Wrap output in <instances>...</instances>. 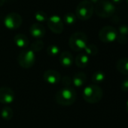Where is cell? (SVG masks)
<instances>
[{
  "label": "cell",
  "instance_id": "5bb4252c",
  "mask_svg": "<svg viewBox=\"0 0 128 128\" xmlns=\"http://www.w3.org/2000/svg\"><path fill=\"white\" fill-rule=\"evenodd\" d=\"M72 84L77 88L82 87L87 82V76L83 72H78L75 73L72 78Z\"/></svg>",
  "mask_w": 128,
  "mask_h": 128
},
{
  "label": "cell",
  "instance_id": "8fae6325",
  "mask_svg": "<svg viewBox=\"0 0 128 128\" xmlns=\"http://www.w3.org/2000/svg\"><path fill=\"white\" fill-rule=\"evenodd\" d=\"M44 80L49 84H56L61 80V76L59 72L53 70H49L43 74Z\"/></svg>",
  "mask_w": 128,
  "mask_h": 128
},
{
  "label": "cell",
  "instance_id": "ffe728a7",
  "mask_svg": "<svg viewBox=\"0 0 128 128\" xmlns=\"http://www.w3.org/2000/svg\"><path fill=\"white\" fill-rule=\"evenodd\" d=\"M76 20H77L76 15L72 12H68L63 16V21L68 25L74 24L76 22Z\"/></svg>",
  "mask_w": 128,
  "mask_h": 128
},
{
  "label": "cell",
  "instance_id": "484cf974",
  "mask_svg": "<svg viewBox=\"0 0 128 128\" xmlns=\"http://www.w3.org/2000/svg\"><path fill=\"white\" fill-rule=\"evenodd\" d=\"M118 32H119V35L126 36L128 35V26L125 25V24L120 26L119 28H118Z\"/></svg>",
  "mask_w": 128,
  "mask_h": 128
},
{
  "label": "cell",
  "instance_id": "7a4b0ae2",
  "mask_svg": "<svg viewBox=\"0 0 128 128\" xmlns=\"http://www.w3.org/2000/svg\"><path fill=\"white\" fill-rule=\"evenodd\" d=\"M103 96V92L102 88L97 84H89L86 86L82 93V96L84 100L91 104L97 103L100 102Z\"/></svg>",
  "mask_w": 128,
  "mask_h": 128
},
{
  "label": "cell",
  "instance_id": "4dcf8cb0",
  "mask_svg": "<svg viewBox=\"0 0 128 128\" xmlns=\"http://www.w3.org/2000/svg\"><path fill=\"white\" fill-rule=\"evenodd\" d=\"M5 2H6V0H0V7L2 6L5 4Z\"/></svg>",
  "mask_w": 128,
  "mask_h": 128
},
{
  "label": "cell",
  "instance_id": "277c9868",
  "mask_svg": "<svg viewBox=\"0 0 128 128\" xmlns=\"http://www.w3.org/2000/svg\"><path fill=\"white\" fill-rule=\"evenodd\" d=\"M94 12V6L89 0H84L78 4L76 10V18L81 20H89Z\"/></svg>",
  "mask_w": 128,
  "mask_h": 128
},
{
  "label": "cell",
  "instance_id": "9a60e30c",
  "mask_svg": "<svg viewBox=\"0 0 128 128\" xmlns=\"http://www.w3.org/2000/svg\"><path fill=\"white\" fill-rule=\"evenodd\" d=\"M14 42L15 44L18 48H26L28 47V45L30 44V41H29V38H27V36L22 33L15 35L14 37Z\"/></svg>",
  "mask_w": 128,
  "mask_h": 128
},
{
  "label": "cell",
  "instance_id": "2e32d148",
  "mask_svg": "<svg viewBox=\"0 0 128 128\" xmlns=\"http://www.w3.org/2000/svg\"><path fill=\"white\" fill-rule=\"evenodd\" d=\"M89 56H88L85 53H81L78 54L76 57L75 62L76 65L79 68H85L89 63Z\"/></svg>",
  "mask_w": 128,
  "mask_h": 128
},
{
  "label": "cell",
  "instance_id": "8992f818",
  "mask_svg": "<svg viewBox=\"0 0 128 128\" xmlns=\"http://www.w3.org/2000/svg\"><path fill=\"white\" fill-rule=\"evenodd\" d=\"M36 53L31 49H24L18 55L19 65L24 69H30L33 66L36 62Z\"/></svg>",
  "mask_w": 128,
  "mask_h": 128
},
{
  "label": "cell",
  "instance_id": "44dd1931",
  "mask_svg": "<svg viewBox=\"0 0 128 128\" xmlns=\"http://www.w3.org/2000/svg\"><path fill=\"white\" fill-rule=\"evenodd\" d=\"M84 51L88 56H95L98 53V48L95 44H88V45L84 48Z\"/></svg>",
  "mask_w": 128,
  "mask_h": 128
},
{
  "label": "cell",
  "instance_id": "6da1fadb",
  "mask_svg": "<svg viewBox=\"0 0 128 128\" xmlns=\"http://www.w3.org/2000/svg\"><path fill=\"white\" fill-rule=\"evenodd\" d=\"M76 99V91L71 87H63L55 94V101L57 104L63 106H70L73 105Z\"/></svg>",
  "mask_w": 128,
  "mask_h": 128
},
{
  "label": "cell",
  "instance_id": "5b68a950",
  "mask_svg": "<svg viewBox=\"0 0 128 128\" xmlns=\"http://www.w3.org/2000/svg\"><path fill=\"white\" fill-rule=\"evenodd\" d=\"M69 44L74 51H82L88 45V37L82 32H74L70 38Z\"/></svg>",
  "mask_w": 128,
  "mask_h": 128
},
{
  "label": "cell",
  "instance_id": "e0dca14e",
  "mask_svg": "<svg viewBox=\"0 0 128 128\" xmlns=\"http://www.w3.org/2000/svg\"><path fill=\"white\" fill-rule=\"evenodd\" d=\"M116 68L121 74L128 76V58L124 57L118 60L116 63Z\"/></svg>",
  "mask_w": 128,
  "mask_h": 128
},
{
  "label": "cell",
  "instance_id": "d6986e66",
  "mask_svg": "<svg viewBox=\"0 0 128 128\" xmlns=\"http://www.w3.org/2000/svg\"><path fill=\"white\" fill-rule=\"evenodd\" d=\"M105 78H106V75L102 71L95 72L92 76V82L95 83V84L102 82L105 80Z\"/></svg>",
  "mask_w": 128,
  "mask_h": 128
},
{
  "label": "cell",
  "instance_id": "d6a6232c",
  "mask_svg": "<svg viewBox=\"0 0 128 128\" xmlns=\"http://www.w3.org/2000/svg\"><path fill=\"white\" fill-rule=\"evenodd\" d=\"M126 2H127V4H128V0H126Z\"/></svg>",
  "mask_w": 128,
  "mask_h": 128
},
{
  "label": "cell",
  "instance_id": "603a6c76",
  "mask_svg": "<svg viewBox=\"0 0 128 128\" xmlns=\"http://www.w3.org/2000/svg\"><path fill=\"white\" fill-rule=\"evenodd\" d=\"M44 48V42L42 40H36L31 44V50L33 52H39Z\"/></svg>",
  "mask_w": 128,
  "mask_h": 128
},
{
  "label": "cell",
  "instance_id": "9c48e42d",
  "mask_svg": "<svg viewBox=\"0 0 128 128\" xmlns=\"http://www.w3.org/2000/svg\"><path fill=\"white\" fill-rule=\"evenodd\" d=\"M47 24L48 28L55 34H60L63 31L64 25L61 18L57 14H53L48 18Z\"/></svg>",
  "mask_w": 128,
  "mask_h": 128
},
{
  "label": "cell",
  "instance_id": "4316f807",
  "mask_svg": "<svg viewBox=\"0 0 128 128\" xmlns=\"http://www.w3.org/2000/svg\"><path fill=\"white\" fill-rule=\"evenodd\" d=\"M120 88L121 90L124 92H128V78H126V79H124L120 85Z\"/></svg>",
  "mask_w": 128,
  "mask_h": 128
},
{
  "label": "cell",
  "instance_id": "7402d4cb",
  "mask_svg": "<svg viewBox=\"0 0 128 128\" xmlns=\"http://www.w3.org/2000/svg\"><path fill=\"white\" fill-rule=\"evenodd\" d=\"M48 16L47 13L44 12V11H38L35 14V19L38 22H40V23L45 22L48 20Z\"/></svg>",
  "mask_w": 128,
  "mask_h": 128
},
{
  "label": "cell",
  "instance_id": "7c38bea8",
  "mask_svg": "<svg viewBox=\"0 0 128 128\" xmlns=\"http://www.w3.org/2000/svg\"><path fill=\"white\" fill-rule=\"evenodd\" d=\"M31 36L35 38H42L44 36L46 30L44 26L39 23H34L30 28Z\"/></svg>",
  "mask_w": 128,
  "mask_h": 128
},
{
  "label": "cell",
  "instance_id": "f546056e",
  "mask_svg": "<svg viewBox=\"0 0 128 128\" xmlns=\"http://www.w3.org/2000/svg\"><path fill=\"white\" fill-rule=\"evenodd\" d=\"M89 1L92 3V4H96V3H98L100 0H89Z\"/></svg>",
  "mask_w": 128,
  "mask_h": 128
},
{
  "label": "cell",
  "instance_id": "1f68e13d",
  "mask_svg": "<svg viewBox=\"0 0 128 128\" xmlns=\"http://www.w3.org/2000/svg\"><path fill=\"white\" fill-rule=\"evenodd\" d=\"M126 112H127V113H128V100H127V102H126Z\"/></svg>",
  "mask_w": 128,
  "mask_h": 128
},
{
  "label": "cell",
  "instance_id": "83f0119b",
  "mask_svg": "<svg viewBox=\"0 0 128 128\" xmlns=\"http://www.w3.org/2000/svg\"><path fill=\"white\" fill-rule=\"evenodd\" d=\"M117 41L121 44H126L127 42V37L126 36H121V35H119L118 36V38H117Z\"/></svg>",
  "mask_w": 128,
  "mask_h": 128
},
{
  "label": "cell",
  "instance_id": "ba28073f",
  "mask_svg": "<svg viewBox=\"0 0 128 128\" xmlns=\"http://www.w3.org/2000/svg\"><path fill=\"white\" fill-rule=\"evenodd\" d=\"M23 18L20 14L16 12L8 14L4 19L5 26L8 30H17L22 25Z\"/></svg>",
  "mask_w": 128,
  "mask_h": 128
},
{
  "label": "cell",
  "instance_id": "f1b7e54d",
  "mask_svg": "<svg viewBox=\"0 0 128 128\" xmlns=\"http://www.w3.org/2000/svg\"><path fill=\"white\" fill-rule=\"evenodd\" d=\"M122 1H123V0H112V2L114 5V4L118 5V4H120V3H121Z\"/></svg>",
  "mask_w": 128,
  "mask_h": 128
},
{
  "label": "cell",
  "instance_id": "ac0fdd59",
  "mask_svg": "<svg viewBox=\"0 0 128 128\" xmlns=\"http://www.w3.org/2000/svg\"><path fill=\"white\" fill-rule=\"evenodd\" d=\"M13 115H14V112L12 108L8 106L4 107L1 111V116L4 120H10L13 118Z\"/></svg>",
  "mask_w": 128,
  "mask_h": 128
},
{
  "label": "cell",
  "instance_id": "4fadbf2b",
  "mask_svg": "<svg viewBox=\"0 0 128 128\" xmlns=\"http://www.w3.org/2000/svg\"><path fill=\"white\" fill-rule=\"evenodd\" d=\"M59 60L62 66L65 68H70L73 64L74 58L72 54L70 51L65 50L60 54Z\"/></svg>",
  "mask_w": 128,
  "mask_h": 128
},
{
  "label": "cell",
  "instance_id": "d4e9b609",
  "mask_svg": "<svg viewBox=\"0 0 128 128\" xmlns=\"http://www.w3.org/2000/svg\"><path fill=\"white\" fill-rule=\"evenodd\" d=\"M61 82L63 85V87H70V85L72 84V80L70 76H64L61 78Z\"/></svg>",
  "mask_w": 128,
  "mask_h": 128
},
{
  "label": "cell",
  "instance_id": "3957f363",
  "mask_svg": "<svg viewBox=\"0 0 128 128\" xmlns=\"http://www.w3.org/2000/svg\"><path fill=\"white\" fill-rule=\"evenodd\" d=\"M114 5L108 0H100L96 4L94 8V12L96 14L102 18H106L112 17L115 12Z\"/></svg>",
  "mask_w": 128,
  "mask_h": 128
},
{
  "label": "cell",
  "instance_id": "cb8c5ba5",
  "mask_svg": "<svg viewBox=\"0 0 128 128\" xmlns=\"http://www.w3.org/2000/svg\"><path fill=\"white\" fill-rule=\"evenodd\" d=\"M47 54L50 56H56L60 54V48L56 44H50L47 48Z\"/></svg>",
  "mask_w": 128,
  "mask_h": 128
},
{
  "label": "cell",
  "instance_id": "52a82bcc",
  "mask_svg": "<svg viewBox=\"0 0 128 128\" xmlns=\"http://www.w3.org/2000/svg\"><path fill=\"white\" fill-rule=\"evenodd\" d=\"M118 30L112 26H105L99 32V38L104 43H112L117 40Z\"/></svg>",
  "mask_w": 128,
  "mask_h": 128
},
{
  "label": "cell",
  "instance_id": "30bf717a",
  "mask_svg": "<svg viewBox=\"0 0 128 128\" xmlns=\"http://www.w3.org/2000/svg\"><path fill=\"white\" fill-rule=\"evenodd\" d=\"M15 94L14 90L8 87L0 88V102L3 104H11L14 101Z\"/></svg>",
  "mask_w": 128,
  "mask_h": 128
}]
</instances>
